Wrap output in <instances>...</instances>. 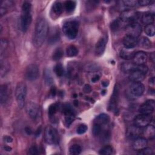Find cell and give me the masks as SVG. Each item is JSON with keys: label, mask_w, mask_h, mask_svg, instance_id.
<instances>
[{"label": "cell", "mask_w": 155, "mask_h": 155, "mask_svg": "<svg viewBox=\"0 0 155 155\" xmlns=\"http://www.w3.org/2000/svg\"><path fill=\"white\" fill-rule=\"evenodd\" d=\"M99 79H100V76L99 75H96V76H94V77L92 78L91 81L93 82H96L98 81L99 80Z\"/></svg>", "instance_id": "11a10c76"}, {"label": "cell", "mask_w": 155, "mask_h": 155, "mask_svg": "<svg viewBox=\"0 0 155 155\" xmlns=\"http://www.w3.org/2000/svg\"><path fill=\"white\" fill-rule=\"evenodd\" d=\"M63 56V50L61 48H57L54 50L52 54V59L54 61L59 60Z\"/></svg>", "instance_id": "836d02e7"}, {"label": "cell", "mask_w": 155, "mask_h": 155, "mask_svg": "<svg viewBox=\"0 0 155 155\" xmlns=\"http://www.w3.org/2000/svg\"><path fill=\"white\" fill-rule=\"evenodd\" d=\"M7 13V9L5 7H2L1 6V8H0V15H1V16L2 17V16H4V15H5Z\"/></svg>", "instance_id": "816d5d0a"}, {"label": "cell", "mask_w": 155, "mask_h": 155, "mask_svg": "<svg viewBox=\"0 0 155 155\" xmlns=\"http://www.w3.org/2000/svg\"><path fill=\"white\" fill-rule=\"evenodd\" d=\"M41 132V127H40V128H38V129L37 130V131H36V133H35L36 136H39V135L40 134Z\"/></svg>", "instance_id": "91938a15"}, {"label": "cell", "mask_w": 155, "mask_h": 155, "mask_svg": "<svg viewBox=\"0 0 155 155\" xmlns=\"http://www.w3.org/2000/svg\"><path fill=\"white\" fill-rule=\"evenodd\" d=\"M119 87L118 85H116L112 96H111L110 104H109V109L111 111H116L117 107L118 101H119Z\"/></svg>", "instance_id": "5bb4252c"}, {"label": "cell", "mask_w": 155, "mask_h": 155, "mask_svg": "<svg viewBox=\"0 0 155 155\" xmlns=\"http://www.w3.org/2000/svg\"><path fill=\"white\" fill-rule=\"evenodd\" d=\"M63 113L65 114L66 125L69 127L75 119L74 111L70 104H65L63 107Z\"/></svg>", "instance_id": "7c38bea8"}, {"label": "cell", "mask_w": 155, "mask_h": 155, "mask_svg": "<svg viewBox=\"0 0 155 155\" xmlns=\"http://www.w3.org/2000/svg\"><path fill=\"white\" fill-rule=\"evenodd\" d=\"M145 74L140 70H135L130 73L129 79L133 82H140L144 79Z\"/></svg>", "instance_id": "ac0fdd59"}, {"label": "cell", "mask_w": 155, "mask_h": 155, "mask_svg": "<svg viewBox=\"0 0 155 155\" xmlns=\"http://www.w3.org/2000/svg\"><path fill=\"white\" fill-rule=\"evenodd\" d=\"M110 120V117L108 114H105V113H102L98 115L95 120H94V123L98 124L99 125H103L107 124Z\"/></svg>", "instance_id": "484cf974"}, {"label": "cell", "mask_w": 155, "mask_h": 155, "mask_svg": "<svg viewBox=\"0 0 155 155\" xmlns=\"http://www.w3.org/2000/svg\"><path fill=\"white\" fill-rule=\"evenodd\" d=\"M123 44L125 48H133L137 45V39L136 38L126 35L123 38Z\"/></svg>", "instance_id": "44dd1931"}, {"label": "cell", "mask_w": 155, "mask_h": 155, "mask_svg": "<svg viewBox=\"0 0 155 155\" xmlns=\"http://www.w3.org/2000/svg\"><path fill=\"white\" fill-rule=\"evenodd\" d=\"M137 45L142 48L149 49L151 47V42L147 38L142 37L137 40Z\"/></svg>", "instance_id": "f1b7e54d"}, {"label": "cell", "mask_w": 155, "mask_h": 155, "mask_svg": "<svg viewBox=\"0 0 155 155\" xmlns=\"http://www.w3.org/2000/svg\"><path fill=\"white\" fill-rule=\"evenodd\" d=\"M44 80L47 85H51L53 82V79L52 78L50 70L49 69H45L44 73Z\"/></svg>", "instance_id": "d6a6232c"}, {"label": "cell", "mask_w": 155, "mask_h": 155, "mask_svg": "<svg viewBox=\"0 0 155 155\" xmlns=\"http://www.w3.org/2000/svg\"><path fill=\"white\" fill-rule=\"evenodd\" d=\"M54 71L58 76H62L64 74V68L61 64H57L54 67Z\"/></svg>", "instance_id": "f35d334b"}, {"label": "cell", "mask_w": 155, "mask_h": 155, "mask_svg": "<svg viewBox=\"0 0 155 155\" xmlns=\"http://www.w3.org/2000/svg\"><path fill=\"white\" fill-rule=\"evenodd\" d=\"M25 132L26 133V134H27V135H30V134H31V133H32V130H31V129L30 127H26L25 128Z\"/></svg>", "instance_id": "f5cc1de1"}, {"label": "cell", "mask_w": 155, "mask_h": 155, "mask_svg": "<svg viewBox=\"0 0 155 155\" xmlns=\"http://www.w3.org/2000/svg\"><path fill=\"white\" fill-rule=\"evenodd\" d=\"M82 151V148L80 145L74 144L71 145L69 148V152L71 154H79Z\"/></svg>", "instance_id": "e575fe53"}, {"label": "cell", "mask_w": 155, "mask_h": 155, "mask_svg": "<svg viewBox=\"0 0 155 155\" xmlns=\"http://www.w3.org/2000/svg\"><path fill=\"white\" fill-rule=\"evenodd\" d=\"M4 141L7 143H11L13 141V138L10 136H5L3 137Z\"/></svg>", "instance_id": "f907efd6"}, {"label": "cell", "mask_w": 155, "mask_h": 155, "mask_svg": "<svg viewBox=\"0 0 155 155\" xmlns=\"http://www.w3.org/2000/svg\"><path fill=\"white\" fill-rule=\"evenodd\" d=\"M122 2L124 4L125 6L129 7H133L134 6H136L137 3V1H133V0H127L122 1Z\"/></svg>", "instance_id": "f6af8a7d"}, {"label": "cell", "mask_w": 155, "mask_h": 155, "mask_svg": "<svg viewBox=\"0 0 155 155\" xmlns=\"http://www.w3.org/2000/svg\"><path fill=\"white\" fill-rule=\"evenodd\" d=\"M147 55L145 52L139 51L135 53L133 59L134 64L137 65H143L147 62Z\"/></svg>", "instance_id": "e0dca14e"}, {"label": "cell", "mask_w": 155, "mask_h": 155, "mask_svg": "<svg viewBox=\"0 0 155 155\" xmlns=\"http://www.w3.org/2000/svg\"><path fill=\"white\" fill-rule=\"evenodd\" d=\"M154 21V16L150 12H146L143 13L141 17V21L143 24L146 25L153 24Z\"/></svg>", "instance_id": "d4e9b609"}, {"label": "cell", "mask_w": 155, "mask_h": 155, "mask_svg": "<svg viewBox=\"0 0 155 155\" xmlns=\"http://www.w3.org/2000/svg\"><path fill=\"white\" fill-rule=\"evenodd\" d=\"M139 154H142V155H151L153 154V150L150 147H145L143 149L139 150L138 152Z\"/></svg>", "instance_id": "7bdbcfd3"}, {"label": "cell", "mask_w": 155, "mask_h": 155, "mask_svg": "<svg viewBox=\"0 0 155 155\" xmlns=\"http://www.w3.org/2000/svg\"><path fill=\"white\" fill-rule=\"evenodd\" d=\"M102 155H110L113 153V148L110 145H106L101 148L99 152Z\"/></svg>", "instance_id": "8d00e7d4"}, {"label": "cell", "mask_w": 155, "mask_h": 155, "mask_svg": "<svg viewBox=\"0 0 155 155\" xmlns=\"http://www.w3.org/2000/svg\"><path fill=\"white\" fill-rule=\"evenodd\" d=\"M67 55L68 57H73L78 54V49L74 45H70L66 50Z\"/></svg>", "instance_id": "1f68e13d"}, {"label": "cell", "mask_w": 155, "mask_h": 155, "mask_svg": "<svg viewBox=\"0 0 155 155\" xmlns=\"http://www.w3.org/2000/svg\"><path fill=\"white\" fill-rule=\"evenodd\" d=\"M58 106L56 104H53L50 105L48 108V110L49 116H52L54 115L58 111Z\"/></svg>", "instance_id": "60d3db41"}, {"label": "cell", "mask_w": 155, "mask_h": 155, "mask_svg": "<svg viewBox=\"0 0 155 155\" xmlns=\"http://www.w3.org/2000/svg\"><path fill=\"white\" fill-rule=\"evenodd\" d=\"M142 130L141 128L135 126H131L129 127L127 131V136L131 139H136V137H139V136L141 134Z\"/></svg>", "instance_id": "7402d4cb"}, {"label": "cell", "mask_w": 155, "mask_h": 155, "mask_svg": "<svg viewBox=\"0 0 155 155\" xmlns=\"http://www.w3.org/2000/svg\"><path fill=\"white\" fill-rule=\"evenodd\" d=\"M125 32L127 35L137 38L142 33V27L137 22H131L126 26Z\"/></svg>", "instance_id": "9c48e42d"}, {"label": "cell", "mask_w": 155, "mask_h": 155, "mask_svg": "<svg viewBox=\"0 0 155 155\" xmlns=\"http://www.w3.org/2000/svg\"><path fill=\"white\" fill-rule=\"evenodd\" d=\"M106 92H107V91H106L105 90H102V91H101V94H102V95H104V94L106 93Z\"/></svg>", "instance_id": "6125c7cd"}, {"label": "cell", "mask_w": 155, "mask_h": 155, "mask_svg": "<svg viewBox=\"0 0 155 155\" xmlns=\"http://www.w3.org/2000/svg\"><path fill=\"white\" fill-rule=\"evenodd\" d=\"M147 140L145 137H136L133 143V148L135 150L139 151L145 147H147Z\"/></svg>", "instance_id": "ffe728a7"}, {"label": "cell", "mask_w": 155, "mask_h": 155, "mask_svg": "<svg viewBox=\"0 0 155 155\" xmlns=\"http://www.w3.org/2000/svg\"><path fill=\"white\" fill-rule=\"evenodd\" d=\"M60 38V32L59 28H52L49 33V36L48 39V42L50 44H54L59 41Z\"/></svg>", "instance_id": "d6986e66"}, {"label": "cell", "mask_w": 155, "mask_h": 155, "mask_svg": "<svg viewBox=\"0 0 155 155\" xmlns=\"http://www.w3.org/2000/svg\"><path fill=\"white\" fill-rule=\"evenodd\" d=\"M140 17V13L134 10H127L123 11L120 15V19L127 22H135Z\"/></svg>", "instance_id": "5b68a950"}, {"label": "cell", "mask_w": 155, "mask_h": 155, "mask_svg": "<svg viewBox=\"0 0 155 155\" xmlns=\"http://www.w3.org/2000/svg\"><path fill=\"white\" fill-rule=\"evenodd\" d=\"M58 135L56 130L50 125H47L44 130V139L48 144H54L57 142Z\"/></svg>", "instance_id": "8992f818"}, {"label": "cell", "mask_w": 155, "mask_h": 155, "mask_svg": "<svg viewBox=\"0 0 155 155\" xmlns=\"http://www.w3.org/2000/svg\"><path fill=\"white\" fill-rule=\"evenodd\" d=\"M145 128L142 130V133L144 134L146 137H148L149 139H152L154 136L155 133V129L153 125H147L145 127Z\"/></svg>", "instance_id": "83f0119b"}, {"label": "cell", "mask_w": 155, "mask_h": 155, "mask_svg": "<svg viewBox=\"0 0 155 155\" xmlns=\"http://www.w3.org/2000/svg\"><path fill=\"white\" fill-rule=\"evenodd\" d=\"M8 63L2 58H1V76L3 77L9 70Z\"/></svg>", "instance_id": "f546056e"}, {"label": "cell", "mask_w": 155, "mask_h": 155, "mask_svg": "<svg viewBox=\"0 0 155 155\" xmlns=\"http://www.w3.org/2000/svg\"><path fill=\"white\" fill-rule=\"evenodd\" d=\"M120 26V22L119 19H116L114 21H113L111 25H110V28L111 30L113 31H117Z\"/></svg>", "instance_id": "b9f144b4"}, {"label": "cell", "mask_w": 155, "mask_h": 155, "mask_svg": "<svg viewBox=\"0 0 155 155\" xmlns=\"http://www.w3.org/2000/svg\"><path fill=\"white\" fill-rule=\"evenodd\" d=\"M145 90V87L141 82H133L129 88L130 93L135 97L142 95Z\"/></svg>", "instance_id": "9a60e30c"}, {"label": "cell", "mask_w": 155, "mask_h": 155, "mask_svg": "<svg viewBox=\"0 0 155 155\" xmlns=\"http://www.w3.org/2000/svg\"><path fill=\"white\" fill-rule=\"evenodd\" d=\"M25 110L28 116L33 120H36L39 116V106L34 102H27L25 105Z\"/></svg>", "instance_id": "ba28073f"}, {"label": "cell", "mask_w": 155, "mask_h": 155, "mask_svg": "<svg viewBox=\"0 0 155 155\" xmlns=\"http://www.w3.org/2000/svg\"><path fill=\"white\" fill-rule=\"evenodd\" d=\"M154 107H155V103L154 100L153 99L147 100L139 107V112L140 114H150L153 112L154 110Z\"/></svg>", "instance_id": "4fadbf2b"}, {"label": "cell", "mask_w": 155, "mask_h": 155, "mask_svg": "<svg viewBox=\"0 0 155 155\" xmlns=\"http://www.w3.org/2000/svg\"><path fill=\"white\" fill-rule=\"evenodd\" d=\"M109 85V82L107 80H105V81H103L102 82V85L104 87H107L108 85Z\"/></svg>", "instance_id": "6f0895ef"}, {"label": "cell", "mask_w": 155, "mask_h": 155, "mask_svg": "<svg viewBox=\"0 0 155 155\" xmlns=\"http://www.w3.org/2000/svg\"><path fill=\"white\" fill-rule=\"evenodd\" d=\"M48 32V25L44 18H39L36 23L33 44L36 47H40L44 42Z\"/></svg>", "instance_id": "6da1fadb"}, {"label": "cell", "mask_w": 155, "mask_h": 155, "mask_svg": "<svg viewBox=\"0 0 155 155\" xmlns=\"http://www.w3.org/2000/svg\"><path fill=\"white\" fill-rule=\"evenodd\" d=\"M8 98V87L6 85H1L0 87V102L1 105L5 104Z\"/></svg>", "instance_id": "cb8c5ba5"}, {"label": "cell", "mask_w": 155, "mask_h": 155, "mask_svg": "<svg viewBox=\"0 0 155 155\" xmlns=\"http://www.w3.org/2000/svg\"><path fill=\"white\" fill-rule=\"evenodd\" d=\"M121 70L125 73H130L135 70H140L146 74L148 70V67L145 64L137 65L134 63L126 62L122 64Z\"/></svg>", "instance_id": "52a82bcc"}, {"label": "cell", "mask_w": 155, "mask_h": 155, "mask_svg": "<svg viewBox=\"0 0 155 155\" xmlns=\"http://www.w3.org/2000/svg\"><path fill=\"white\" fill-rule=\"evenodd\" d=\"M150 59L152 61V62L154 63V53H152L150 55Z\"/></svg>", "instance_id": "94428289"}, {"label": "cell", "mask_w": 155, "mask_h": 155, "mask_svg": "<svg viewBox=\"0 0 155 155\" xmlns=\"http://www.w3.org/2000/svg\"><path fill=\"white\" fill-rule=\"evenodd\" d=\"M88 130V127L85 124H81L77 128V133L79 134H82L85 133Z\"/></svg>", "instance_id": "ee69618b"}, {"label": "cell", "mask_w": 155, "mask_h": 155, "mask_svg": "<svg viewBox=\"0 0 155 155\" xmlns=\"http://www.w3.org/2000/svg\"><path fill=\"white\" fill-rule=\"evenodd\" d=\"M153 120V117L150 114H140L137 115L134 119V125L140 128L145 127L150 125Z\"/></svg>", "instance_id": "30bf717a"}, {"label": "cell", "mask_w": 155, "mask_h": 155, "mask_svg": "<svg viewBox=\"0 0 155 155\" xmlns=\"http://www.w3.org/2000/svg\"><path fill=\"white\" fill-rule=\"evenodd\" d=\"M101 125H99L96 123H94L93 127V134L95 136H98L102 133V128Z\"/></svg>", "instance_id": "74e56055"}, {"label": "cell", "mask_w": 155, "mask_h": 155, "mask_svg": "<svg viewBox=\"0 0 155 155\" xmlns=\"http://www.w3.org/2000/svg\"><path fill=\"white\" fill-rule=\"evenodd\" d=\"M39 68L37 65L31 64L27 67L25 70V78L27 80L33 81L36 80L39 76Z\"/></svg>", "instance_id": "8fae6325"}, {"label": "cell", "mask_w": 155, "mask_h": 155, "mask_svg": "<svg viewBox=\"0 0 155 155\" xmlns=\"http://www.w3.org/2000/svg\"><path fill=\"white\" fill-rule=\"evenodd\" d=\"M154 82H155V81H154V77H152L149 79V84H150V85L154 86Z\"/></svg>", "instance_id": "9f6ffc18"}, {"label": "cell", "mask_w": 155, "mask_h": 155, "mask_svg": "<svg viewBox=\"0 0 155 155\" xmlns=\"http://www.w3.org/2000/svg\"><path fill=\"white\" fill-rule=\"evenodd\" d=\"M99 69L98 65L95 64H90L85 67V70L88 72H93L97 71Z\"/></svg>", "instance_id": "ab89813d"}, {"label": "cell", "mask_w": 155, "mask_h": 155, "mask_svg": "<svg viewBox=\"0 0 155 155\" xmlns=\"http://www.w3.org/2000/svg\"><path fill=\"white\" fill-rule=\"evenodd\" d=\"M31 5L28 2H25L22 6V13L21 16V27L24 32H26L31 22Z\"/></svg>", "instance_id": "7a4b0ae2"}, {"label": "cell", "mask_w": 155, "mask_h": 155, "mask_svg": "<svg viewBox=\"0 0 155 155\" xmlns=\"http://www.w3.org/2000/svg\"><path fill=\"white\" fill-rule=\"evenodd\" d=\"M137 3L139 5L146 6V5L151 4V1H148V0H140V1H138Z\"/></svg>", "instance_id": "c3c4849f"}, {"label": "cell", "mask_w": 155, "mask_h": 155, "mask_svg": "<svg viewBox=\"0 0 155 155\" xmlns=\"http://www.w3.org/2000/svg\"><path fill=\"white\" fill-rule=\"evenodd\" d=\"M64 8L67 12H71L74 11L76 8V3L73 1H67L64 2Z\"/></svg>", "instance_id": "4dcf8cb0"}, {"label": "cell", "mask_w": 155, "mask_h": 155, "mask_svg": "<svg viewBox=\"0 0 155 155\" xmlns=\"http://www.w3.org/2000/svg\"><path fill=\"white\" fill-rule=\"evenodd\" d=\"M85 93H88L90 92H91V86L88 84H86L84 87V89H83Z\"/></svg>", "instance_id": "681fc988"}, {"label": "cell", "mask_w": 155, "mask_h": 155, "mask_svg": "<svg viewBox=\"0 0 155 155\" xmlns=\"http://www.w3.org/2000/svg\"><path fill=\"white\" fill-rule=\"evenodd\" d=\"M28 154H38V150L37 148L35 146H33L31 147H30L28 150Z\"/></svg>", "instance_id": "7dc6e473"}, {"label": "cell", "mask_w": 155, "mask_h": 155, "mask_svg": "<svg viewBox=\"0 0 155 155\" xmlns=\"http://www.w3.org/2000/svg\"><path fill=\"white\" fill-rule=\"evenodd\" d=\"M56 93V89L54 87H53L50 90V94H51L52 96H54Z\"/></svg>", "instance_id": "db71d44e"}, {"label": "cell", "mask_w": 155, "mask_h": 155, "mask_svg": "<svg viewBox=\"0 0 155 155\" xmlns=\"http://www.w3.org/2000/svg\"><path fill=\"white\" fill-rule=\"evenodd\" d=\"M107 41V36L105 35L101 37L97 42L95 45V54L97 56H101L104 53Z\"/></svg>", "instance_id": "2e32d148"}, {"label": "cell", "mask_w": 155, "mask_h": 155, "mask_svg": "<svg viewBox=\"0 0 155 155\" xmlns=\"http://www.w3.org/2000/svg\"><path fill=\"white\" fill-rule=\"evenodd\" d=\"M3 148H4V150H5L6 151H10L12 150V148L10 147H8V146H5V147H4Z\"/></svg>", "instance_id": "680465c9"}, {"label": "cell", "mask_w": 155, "mask_h": 155, "mask_svg": "<svg viewBox=\"0 0 155 155\" xmlns=\"http://www.w3.org/2000/svg\"><path fill=\"white\" fill-rule=\"evenodd\" d=\"M8 45V42L5 39H1V47H0V50H1V54H2L4 51H5V49L7 48Z\"/></svg>", "instance_id": "bcb514c9"}, {"label": "cell", "mask_w": 155, "mask_h": 155, "mask_svg": "<svg viewBox=\"0 0 155 155\" xmlns=\"http://www.w3.org/2000/svg\"><path fill=\"white\" fill-rule=\"evenodd\" d=\"M145 32L149 36H153L155 34V27L154 24L146 25L145 27Z\"/></svg>", "instance_id": "d590c367"}, {"label": "cell", "mask_w": 155, "mask_h": 155, "mask_svg": "<svg viewBox=\"0 0 155 155\" xmlns=\"http://www.w3.org/2000/svg\"><path fill=\"white\" fill-rule=\"evenodd\" d=\"M135 53L136 52L133 48H128L125 47L120 50V56L122 59H124L126 60H130L133 58Z\"/></svg>", "instance_id": "603a6c76"}, {"label": "cell", "mask_w": 155, "mask_h": 155, "mask_svg": "<svg viewBox=\"0 0 155 155\" xmlns=\"http://www.w3.org/2000/svg\"><path fill=\"white\" fill-rule=\"evenodd\" d=\"M79 23L76 20H68L64 22L62 30L64 35L69 39H74L78 35Z\"/></svg>", "instance_id": "3957f363"}, {"label": "cell", "mask_w": 155, "mask_h": 155, "mask_svg": "<svg viewBox=\"0 0 155 155\" xmlns=\"http://www.w3.org/2000/svg\"><path fill=\"white\" fill-rule=\"evenodd\" d=\"M63 10V7L62 3L60 2L56 1L55 2L51 7V12L54 15L59 16L62 12Z\"/></svg>", "instance_id": "4316f807"}, {"label": "cell", "mask_w": 155, "mask_h": 155, "mask_svg": "<svg viewBox=\"0 0 155 155\" xmlns=\"http://www.w3.org/2000/svg\"><path fill=\"white\" fill-rule=\"evenodd\" d=\"M27 95V86L24 82H19L15 90V97L19 108H22L25 105Z\"/></svg>", "instance_id": "277c9868"}]
</instances>
